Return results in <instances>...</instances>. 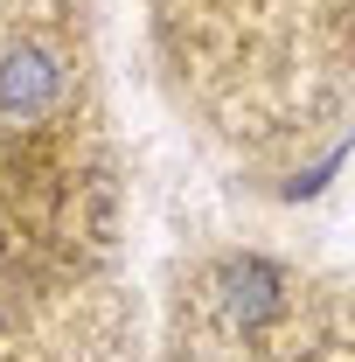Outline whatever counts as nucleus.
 <instances>
[{
  "instance_id": "f257e3e1",
  "label": "nucleus",
  "mask_w": 355,
  "mask_h": 362,
  "mask_svg": "<svg viewBox=\"0 0 355 362\" xmlns=\"http://www.w3.org/2000/svg\"><path fill=\"white\" fill-rule=\"evenodd\" d=\"M49 98H56V63H49L42 49H14V56L0 63V112L35 119Z\"/></svg>"
}]
</instances>
